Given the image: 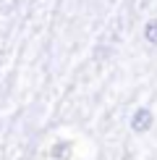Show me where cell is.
Masks as SVG:
<instances>
[{
    "label": "cell",
    "mask_w": 157,
    "mask_h": 160,
    "mask_svg": "<svg viewBox=\"0 0 157 160\" xmlns=\"http://www.w3.org/2000/svg\"><path fill=\"white\" fill-rule=\"evenodd\" d=\"M152 110L149 108H136L134 113H131V131H136V134H144V131H149L152 129Z\"/></svg>",
    "instance_id": "6da1fadb"
},
{
    "label": "cell",
    "mask_w": 157,
    "mask_h": 160,
    "mask_svg": "<svg viewBox=\"0 0 157 160\" xmlns=\"http://www.w3.org/2000/svg\"><path fill=\"white\" fill-rule=\"evenodd\" d=\"M144 39H147L152 48H157V18H149L144 24Z\"/></svg>",
    "instance_id": "7a4b0ae2"
}]
</instances>
